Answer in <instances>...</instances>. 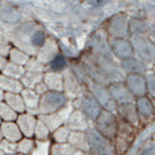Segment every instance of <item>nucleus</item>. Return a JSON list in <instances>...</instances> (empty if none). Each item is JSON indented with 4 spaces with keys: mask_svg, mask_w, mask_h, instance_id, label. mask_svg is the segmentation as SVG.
<instances>
[{
    "mask_svg": "<svg viewBox=\"0 0 155 155\" xmlns=\"http://www.w3.org/2000/svg\"><path fill=\"white\" fill-rule=\"evenodd\" d=\"M12 155H22V154H19V153H16V154H12Z\"/></svg>",
    "mask_w": 155,
    "mask_h": 155,
    "instance_id": "52",
    "label": "nucleus"
},
{
    "mask_svg": "<svg viewBox=\"0 0 155 155\" xmlns=\"http://www.w3.org/2000/svg\"><path fill=\"white\" fill-rule=\"evenodd\" d=\"M94 124V129L106 139L110 140L113 143V140L117 135L118 132V118L117 115L107 112L103 109L99 114V117L97 118V120L93 123Z\"/></svg>",
    "mask_w": 155,
    "mask_h": 155,
    "instance_id": "3",
    "label": "nucleus"
},
{
    "mask_svg": "<svg viewBox=\"0 0 155 155\" xmlns=\"http://www.w3.org/2000/svg\"><path fill=\"white\" fill-rule=\"evenodd\" d=\"M30 58H31V56H29L26 52H24L22 50L14 47V46H11V48L9 51V55H8L9 62L18 64V66H21V67H25V64L29 62Z\"/></svg>",
    "mask_w": 155,
    "mask_h": 155,
    "instance_id": "30",
    "label": "nucleus"
},
{
    "mask_svg": "<svg viewBox=\"0 0 155 155\" xmlns=\"http://www.w3.org/2000/svg\"><path fill=\"white\" fill-rule=\"evenodd\" d=\"M67 143L76 150L83 151V153H89V145L87 141L86 133L83 132H71Z\"/></svg>",
    "mask_w": 155,
    "mask_h": 155,
    "instance_id": "25",
    "label": "nucleus"
},
{
    "mask_svg": "<svg viewBox=\"0 0 155 155\" xmlns=\"http://www.w3.org/2000/svg\"><path fill=\"white\" fill-rule=\"evenodd\" d=\"M37 122V117L31 113L25 112L22 114H19L15 123L18 124L20 132L24 138H31L34 139V129Z\"/></svg>",
    "mask_w": 155,
    "mask_h": 155,
    "instance_id": "18",
    "label": "nucleus"
},
{
    "mask_svg": "<svg viewBox=\"0 0 155 155\" xmlns=\"http://www.w3.org/2000/svg\"><path fill=\"white\" fill-rule=\"evenodd\" d=\"M138 155H154V144L150 145V147L147 148V149H143Z\"/></svg>",
    "mask_w": 155,
    "mask_h": 155,
    "instance_id": "46",
    "label": "nucleus"
},
{
    "mask_svg": "<svg viewBox=\"0 0 155 155\" xmlns=\"http://www.w3.org/2000/svg\"><path fill=\"white\" fill-rule=\"evenodd\" d=\"M63 76V91L62 93L66 96L67 101L78 98L83 93V86L78 82V80L74 77L72 71L67 68L64 72H62Z\"/></svg>",
    "mask_w": 155,
    "mask_h": 155,
    "instance_id": "10",
    "label": "nucleus"
},
{
    "mask_svg": "<svg viewBox=\"0 0 155 155\" xmlns=\"http://www.w3.org/2000/svg\"><path fill=\"white\" fill-rule=\"evenodd\" d=\"M0 124H2V119H0Z\"/></svg>",
    "mask_w": 155,
    "mask_h": 155,
    "instance_id": "53",
    "label": "nucleus"
},
{
    "mask_svg": "<svg viewBox=\"0 0 155 155\" xmlns=\"http://www.w3.org/2000/svg\"><path fill=\"white\" fill-rule=\"evenodd\" d=\"M120 68L127 74H145L147 64L137 57H129L120 61Z\"/></svg>",
    "mask_w": 155,
    "mask_h": 155,
    "instance_id": "21",
    "label": "nucleus"
},
{
    "mask_svg": "<svg viewBox=\"0 0 155 155\" xmlns=\"http://www.w3.org/2000/svg\"><path fill=\"white\" fill-rule=\"evenodd\" d=\"M44 78V73L41 72H30V71H25L24 76L21 77V84L24 86V88L28 89H34L38 83L42 82Z\"/></svg>",
    "mask_w": 155,
    "mask_h": 155,
    "instance_id": "31",
    "label": "nucleus"
},
{
    "mask_svg": "<svg viewBox=\"0 0 155 155\" xmlns=\"http://www.w3.org/2000/svg\"><path fill=\"white\" fill-rule=\"evenodd\" d=\"M18 115L19 114L12 110L4 101L0 102V119L2 122H15Z\"/></svg>",
    "mask_w": 155,
    "mask_h": 155,
    "instance_id": "39",
    "label": "nucleus"
},
{
    "mask_svg": "<svg viewBox=\"0 0 155 155\" xmlns=\"http://www.w3.org/2000/svg\"><path fill=\"white\" fill-rule=\"evenodd\" d=\"M25 71H30V72H41L45 73L46 72V66L42 64L40 61H37L35 57H31L29 60V62L25 64Z\"/></svg>",
    "mask_w": 155,
    "mask_h": 155,
    "instance_id": "40",
    "label": "nucleus"
},
{
    "mask_svg": "<svg viewBox=\"0 0 155 155\" xmlns=\"http://www.w3.org/2000/svg\"><path fill=\"white\" fill-rule=\"evenodd\" d=\"M25 108H26L28 113H31L34 115H37V107H38V101H40V96H38L34 89H28L24 88L20 93Z\"/></svg>",
    "mask_w": 155,
    "mask_h": 155,
    "instance_id": "23",
    "label": "nucleus"
},
{
    "mask_svg": "<svg viewBox=\"0 0 155 155\" xmlns=\"http://www.w3.org/2000/svg\"><path fill=\"white\" fill-rule=\"evenodd\" d=\"M67 102L68 101H67L66 96H64L62 92L48 91L40 97L38 107H37V115H46V114L57 113L67 106Z\"/></svg>",
    "mask_w": 155,
    "mask_h": 155,
    "instance_id": "2",
    "label": "nucleus"
},
{
    "mask_svg": "<svg viewBox=\"0 0 155 155\" xmlns=\"http://www.w3.org/2000/svg\"><path fill=\"white\" fill-rule=\"evenodd\" d=\"M4 94H5V93L2 91V89H0V102H3V101H4Z\"/></svg>",
    "mask_w": 155,
    "mask_h": 155,
    "instance_id": "49",
    "label": "nucleus"
},
{
    "mask_svg": "<svg viewBox=\"0 0 155 155\" xmlns=\"http://www.w3.org/2000/svg\"><path fill=\"white\" fill-rule=\"evenodd\" d=\"M134 130L135 129L133 127H130L129 124H127L125 122L118 118V132L113 140V147L117 155L124 154L128 150V148L130 147L132 141L134 139Z\"/></svg>",
    "mask_w": 155,
    "mask_h": 155,
    "instance_id": "6",
    "label": "nucleus"
},
{
    "mask_svg": "<svg viewBox=\"0 0 155 155\" xmlns=\"http://www.w3.org/2000/svg\"><path fill=\"white\" fill-rule=\"evenodd\" d=\"M0 155H4V153L2 151V149H0Z\"/></svg>",
    "mask_w": 155,
    "mask_h": 155,
    "instance_id": "51",
    "label": "nucleus"
},
{
    "mask_svg": "<svg viewBox=\"0 0 155 155\" xmlns=\"http://www.w3.org/2000/svg\"><path fill=\"white\" fill-rule=\"evenodd\" d=\"M70 70L72 71V73L74 74V77H76L77 80H78V82H80L83 87H87L88 83L92 81L91 77H89V73H88L86 66L83 64V62H82V63H74V64L72 63V66H71Z\"/></svg>",
    "mask_w": 155,
    "mask_h": 155,
    "instance_id": "32",
    "label": "nucleus"
},
{
    "mask_svg": "<svg viewBox=\"0 0 155 155\" xmlns=\"http://www.w3.org/2000/svg\"><path fill=\"white\" fill-rule=\"evenodd\" d=\"M16 147H18V153L19 154L31 155L35 150L36 141H35V139H31V138H22L20 141L16 143Z\"/></svg>",
    "mask_w": 155,
    "mask_h": 155,
    "instance_id": "36",
    "label": "nucleus"
},
{
    "mask_svg": "<svg viewBox=\"0 0 155 155\" xmlns=\"http://www.w3.org/2000/svg\"><path fill=\"white\" fill-rule=\"evenodd\" d=\"M145 76V83H147V91H148V94L149 96H153L155 94V76H154V72L149 71ZM148 96V97H149Z\"/></svg>",
    "mask_w": 155,
    "mask_h": 155,
    "instance_id": "42",
    "label": "nucleus"
},
{
    "mask_svg": "<svg viewBox=\"0 0 155 155\" xmlns=\"http://www.w3.org/2000/svg\"><path fill=\"white\" fill-rule=\"evenodd\" d=\"M87 91L93 96V98L98 102V104L102 107V109H104L107 112H110L113 114H115V110H117V104H115L114 99L112 98L107 84L103 83H97L91 81L88 83V86L86 87Z\"/></svg>",
    "mask_w": 155,
    "mask_h": 155,
    "instance_id": "5",
    "label": "nucleus"
},
{
    "mask_svg": "<svg viewBox=\"0 0 155 155\" xmlns=\"http://www.w3.org/2000/svg\"><path fill=\"white\" fill-rule=\"evenodd\" d=\"M134 104L140 124L151 122V119L154 118V102L151 101V98L148 96L137 98Z\"/></svg>",
    "mask_w": 155,
    "mask_h": 155,
    "instance_id": "16",
    "label": "nucleus"
},
{
    "mask_svg": "<svg viewBox=\"0 0 155 155\" xmlns=\"http://www.w3.org/2000/svg\"><path fill=\"white\" fill-rule=\"evenodd\" d=\"M70 133H71L70 129L66 125H62L57 128L55 132L51 133V139H52L55 144H64V143H67Z\"/></svg>",
    "mask_w": 155,
    "mask_h": 155,
    "instance_id": "37",
    "label": "nucleus"
},
{
    "mask_svg": "<svg viewBox=\"0 0 155 155\" xmlns=\"http://www.w3.org/2000/svg\"><path fill=\"white\" fill-rule=\"evenodd\" d=\"M42 82L46 84L48 91H54V92H62L63 91V76H62V73L46 71L44 73Z\"/></svg>",
    "mask_w": 155,
    "mask_h": 155,
    "instance_id": "24",
    "label": "nucleus"
},
{
    "mask_svg": "<svg viewBox=\"0 0 155 155\" xmlns=\"http://www.w3.org/2000/svg\"><path fill=\"white\" fill-rule=\"evenodd\" d=\"M78 109L82 112V114L87 118L89 123H94L97 118L99 117L101 112L103 110L102 107L98 104V102L93 98V96L87 92H83L78 97Z\"/></svg>",
    "mask_w": 155,
    "mask_h": 155,
    "instance_id": "8",
    "label": "nucleus"
},
{
    "mask_svg": "<svg viewBox=\"0 0 155 155\" xmlns=\"http://www.w3.org/2000/svg\"><path fill=\"white\" fill-rule=\"evenodd\" d=\"M40 26V24H37L36 21L28 20V21H21L19 25H16V28L12 31L11 35V41L14 44V47H18L22 50L24 52H26L29 56L35 57L36 51L32 48L30 44V37L31 34Z\"/></svg>",
    "mask_w": 155,
    "mask_h": 155,
    "instance_id": "1",
    "label": "nucleus"
},
{
    "mask_svg": "<svg viewBox=\"0 0 155 155\" xmlns=\"http://www.w3.org/2000/svg\"><path fill=\"white\" fill-rule=\"evenodd\" d=\"M34 91L41 97L42 94H45L46 92H48V89H47V87H46V84H45L44 82H40V83H38V84L34 88Z\"/></svg>",
    "mask_w": 155,
    "mask_h": 155,
    "instance_id": "45",
    "label": "nucleus"
},
{
    "mask_svg": "<svg viewBox=\"0 0 155 155\" xmlns=\"http://www.w3.org/2000/svg\"><path fill=\"white\" fill-rule=\"evenodd\" d=\"M46 38H47V34H46V31L41 28V25H40V26H38L31 34V37H30V44H31L32 48L36 51V52L38 51V48L42 47V45L46 41Z\"/></svg>",
    "mask_w": 155,
    "mask_h": 155,
    "instance_id": "33",
    "label": "nucleus"
},
{
    "mask_svg": "<svg viewBox=\"0 0 155 155\" xmlns=\"http://www.w3.org/2000/svg\"><path fill=\"white\" fill-rule=\"evenodd\" d=\"M128 25H129V35L130 36H145L149 29L148 22L139 18L129 19Z\"/></svg>",
    "mask_w": 155,
    "mask_h": 155,
    "instance_id": "28",
    "label": "nucleus"
},
{
    "mask_svg": "<svg viewBox=\"0 0 155 155\" xmlns=\"http://www.w3.org/2000/svg\"><path fill=\"white\" fill-rule=\"evenodd\" d=\"M58 54H61L60 50V44L55 40L54 37L47 36L45 44L42 45L41 48H38V51L36 52L35 58L37 61H40L42 64L47 66V64L52 61L54 57H56Z\"/></svg>",
    "mask_w": 155,
    "mask_h": 155,
    "instance_id": "11",
    "label": "nucleus"
},
{
    "mask_svg": "<svg viewBox=\"0 0 155 155\" xmlns=\"http://www.w3.org/2000/svg\"><path fill=\"white\" fill-rule=\"evenodd\" d=\"M129 41L133 46L134 54L139 56L140 61L144 63L154 61V44L145 36H130Z\"/></svg>",
    "mask_w": 155,
    "mask_h": 155,
    "instance_id": "9",
    "label": "nucleus"
},
{
    "mask_svg": "<svg viewBox=\"0 0 155 155\" xmlns=\"http://www.w3.org/2000/svg\"><path fill=\"white\" fill-rule=\"evenodd\" d=\"M12 45L10 44H5V42H2L0 41V56H4L8 58V55H9V51L11 48Z\"/></svg>",
    "mask_w": 155,
    "mask_h": 155,
    "instance_id": "44",
    "label": "nucleus"
},
{
    "mask_svg": "<svg viewBox=\"0 0 155 155\" xmlns=\"http://www.w3.org/2000/svg\"><path fill=\"white\" fill-rule=\"evenodd\" d=\"M51 137V132L48 130V128L40 120L37 119L36 122V125H35V129H34V139L35 141H47Z\"/></svg>",
    "mask_w": 155,
    "mask_h": 155,
    "instance_id": "34",
    "label": "nucleus"
},
{
    "mask_svg": "<svg viewBox=\"0 0 155 155\" xmlns=\"http://www.w3.org/2000/svg\"><path fill=\"white\" fill-rule=\"evenodd\" d=\"M109 50L112 55L120 61L134 56L133 46L129 38H109Z\"/></svg>",
    "mask_w": 155,
    "mask_h": 155,
    "instance_id": "13",
    "label": "nucleus"
},
{
    "mask_svg": "<svg viewBox=\"0 0 155 155\" xmlns=\"http://www.w3.org/2000/svg\"><path fill=\"white\" fill-rule=\"evenodd\" d=\"M4 102L18 114H22V113L26 112V108H25V104H24V101H22L20 94L5 93L4 94Z\"/></svg>",
    "mask_w": 155,
    "mask_h": 155,
    "instance_id": "29",
    "label": "nucleus"
},
{
    "mask_svg": "<svg viewBox=\"0 0 155 155\" xmlns=\"http://www.w3.org/2000/svg\"><path fill=\"white\" fill-rule=\"evenodd\" d=\"M76 149H73L68 143L64 144H55L50 147V155H74Z\"/></svg>",
    "mask_w": 155,
    "mask_h": 155,
    "instance_id": "38",
    "label": "nucleus"
},
{
    "mask_svg": "<svg viewBox=\"0 0 155 155\" xmlns=\"http://www.w3.org/2000/svg\"><path fill=\"white\" fill-rule=\"evenodd\" d=\"M3 140V134H2V130H0V141Z\"/></svg>",
    "mask_w": 155,
    "mask_h": 155,
    "instance_id": "50",
    "label": "nucleus"
},
{
    "mask_svg": "<svg viewBox=\"0 0 155 155\" xmlns=\"http://www.w3.org/2000/svg\"><path fill=\"white\" fill-rule=\"evenodd\" d=\"M0 89L4 93H14V94H20L24 89V86L19 80H14L6 77L4 74H0Z\"/></svg>",
    "mask_w": 155,
    "mask_h": 155,
    "instance_id": "26",
    "label": "nucleus"
},
{
    "mask_svg": "<svg viewBox=\"0 0 155 155\" xmlns=\"http://www.w3.org/2000/svg\"><path fill=\"white\" fill-rule=\"evenodd\" d=\"M107 87H108V91L117 106L133 104V103H135V97L129 92V89L125 87L124 82L109 83V84H107Z\"/></svg>",
    "mask_w": 155,
    "mask_h": 155,
    "instance_id": "12",
    "label": "nucleus"
},
{
    "mask_svg": "<svg viewBox=\"0 0 155 155\" xmlns=\"http://www.w3.org/2000/svg\"><path fill=\"white\" fill-rule=\"evenodd\" d=\"M74 155H94L92 153H83V151H78V150H76Z\"/></svg>",
    "mask_w": 155,
    "mask_h": 155,
    "instance_id": "48",
    "label": "nucleus"
},
{
    "mask_svg": "<svg viewBox=\"0 0 155 155\" xmlns=\"http://www.w3.org/2000/svg\"><path fill=\"white\" fill-rule=\"evenodd\" d=\"M129 18L125 14H115L107 24L109 38H129Z\"/></svg>",
    "mask_w": 155,
    "mask_h": 155,
    "instance_id": "7",
    "label": "nucleus"
},
{
    "mask_svg": "<svg viewBox=\"0 0 155 155\" xmlns=\"http://www.w3.org/2000/svg\"><path fill=\"white\" fill-rule=\"evenodd\" d=\"M66 108V107H64ZM64 108L57 113H52V114H46V115H37V119H40L47 128L48 130L52 133L55 132L57 128L64 125V122H66V118L68 117V113H63L64 112Z\"/></svg>",
    "mask_w": 155,
    "mask_h": 155,
    "instance_id": "20",
    "label": "nucleus"
},
{
    "mask_svg": "<svg viewBox=\"0 0 155 155\" xmlns=\"http://www.w3.org/2000/svg\"><path fill=\"white\" fill-rule=\"evenodd\" d=\"M64 125H66L71 132H83L86 133L91 125H89V122L87 120V118L82 114V112L76 108L72 112H70L68 117L66 118V122H64Z\"/></svg>",
    "mask_w": 155,
    "mask_h": 155,
    "instance_id": "15",
    "label": "nucleus"
},
{
    "mask_svg": "<svg viewBox=\"0 0 155 155\" xmlns=\"http://www.w3.org/2000/svg\"><path fill=\"white\" fill-rule=\"evenodd\" d=\"M22 21L21 11L9 3H0V22L4 25H19Z\"/></svg>",
    "mask_w": 155,
    "mask_h": 155,
    "instance_id": "17",
    "label": "nucleus"
},
{
    "mask_svg": "<svg viewBox=\"0 0 155 155\" xmlns=\"http://www.w3.org/2000/svg\"><path fill=\"white\" fill-rule=\"evenodd\" d=\"M0 130H2L3 134V139L12 141V143H18L24 138L15 122H2Z\"/></svg>",
    "mask_w": 155,
    "mask_h": 155,
    "instance_id": "22",
    "label": "nucleus"
},
{
    "mask_svg": "<svg viewBox=\"0 0 155 155\" xmlns=\"http://www.w3.org/2000/svg\"><path fill=\"white\" fill-rule=\"evenodd\" d=\"M8 58L6 57H4V56H0V73H2V71L5 68V66L8 64Z\"/></svg>",
    "mask_w": 155,
    "mask_h": 155,
    "instance_id": "47",
    "label": "nucleus"
},
{
    "mask_svg": "<svg viewBox=\"0 0 155 155\" xmlns=\"http://www.w3.org/2000/svg\"><path fill=\"white\" fill-rule=\"evenodd\" d=\"M5 26L8 25H4L3 22H0V41L2 42H5V44H10V37H9V34L5 31Z\"/></svg>",
    "mask_w": 155,
    "mask_h": 155,
    "instance_id": "43",
    "label": "nucleus"
},
{
    "mask_svg": "<svg viewBox=\"0 0 155 155\" xmlns=\"http://www.w3.org/2000/svg\"><path fill=\"white\" fill-rule=\"evenodd\" d=\"M115 113L118 114L119 119H122L127 124L133 127L134 129L140 127V120H139V117H138V113H137L134 103H133V104L117 106V110H115Z\"/></svg>",
    "mask_w": 155,
    "mask_h": 155,
    "instance_id": "19",
    "label": "nucleus"
},
{
    "mask_svg": "<svg viewBox=\"0 0 155 155\" xmlns=\"http://www.w3.org/2000/svg\"><path fill=\"white\" fill-rule=\"evenodd\" d=\"M25 73V68L21 66H18V64H14L11 62H8V64L5 66V68L2 71L0 74H4L6 77H10V78H14V80H21V77Z\"/></svg>",
    "mask_w": 155,
    "mask_h": 155,
    "instance_id": "35",
    "label": "nucleus"
},
{
    "mask_svg": "<svg viewBox=\"0 0 155 155\" xmlns=\"http://www.w3.org/2000/svg\"><path fill=\"white\" fill-rule=\"evenodd\" d=\"M67 68H70V62H68V58L66 57V55H63V54H58L46 66V71L57 72V73H62Z\"/></svg>",
    "mask_w": 155,
    "mask_h": 155,
    "instance_id": "27",
    "label": "nucleus"
},
{
    "mask_svg": "<svg viewBox=\"0 0 155 155\" xmlns=\"http://www.w3.org/2000/svg\"><path fill=\"white\" fill-rule=\"evenodd\" d=\"M86 137L89 145V153L94 155H117L112 141L102 137L94 128H89L86 132Z\"/></svg>",
    "mask_w": 155,
    "mask_h": 155,
    "instance_id": "4",
    "label": "nucleus"
},
{
    "mask_svg": "<svg viewBox=\"0 0 155 155\" xmlns=\"http://www.w3.org/2000/svg\"><path fill=\"white\" fill-rule=\"evenodd\" d=\"M0 149H2V151L4 153V155H12V154L18 153L16 143H12V141L5 140V139H3L0 141Z\"/></svg>",
    "mask_w": 155,
    "mask_h": 155,
    "instance_id": "41",
    "label": "nucleus"
},
{
    "mask_svg": "<svg viewBox=\"0 0 155 155\" xmlns=\"http://www.w3.org/2000/svg\"><path fill=\"white\" fill-rule=\"evenodd\" d=\"M124 84L129 89V92L135 97V99L148 96L144 74H127L124 78Z\"/></svg>",
    "mask_w": 155,
    "mask_h": 155,
    "instance_id": "14",
    "label": "nucleus"
}]
</instances>
